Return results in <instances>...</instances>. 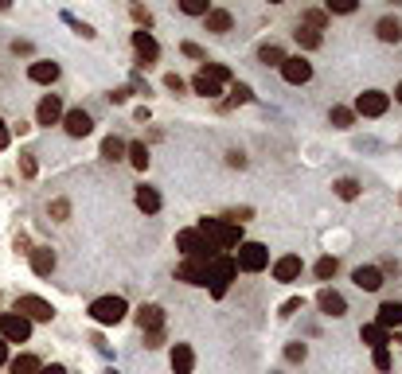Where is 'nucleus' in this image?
<instances>
[{
	"label": "nucleus",
	"mask_w": 402,
	"mask_h": 374,
	"mask_svg": "<svg viewBox=\"0 0 402 374\" xmlns=\"http://www.w3.org/2000/svg\"><path fill=\"white\" fill-rule=\"evenodd\" d=\"M196 230H199V234H203L215 249H234V246L242 242V227H238V222H227V219H203Z\"/></svg>",
	"instance_id": "obj_1"
},
{
	"label": "nucleus",
	"mask_w": 402,
	"mask_h": 374,
	"mask_svg": "<svg viewBox=\"0 0 402 374\" xmlns=\"http://www.w3.org/2000/svg\"><path fill=\"white\" fill-rule=\"evenodd\" d=\"M234 273H238L234 257H227V254L211 257V265H207V285H211V296H215V301H223V296H227V289H231Z\"/></svg>",
	"instance_id": "obj_2"
},
{
	"label": "nucleus",
	"mask_w": 402,
	"mask_h": 374,
	"mask_svg": "<svg viewBox=\"0 0 402 374\" xmlns=\"http://www.w3.org/2000/svg\"><path fill=\"white\" fill-rule=\"evenodd\" d=\"M234 265H238L242 273H262L266 265H270V249L262 242H238L234 249Z\"/></svg>",
	"instance_id": "obj_3"
},
{
	"label": "nucleus",
	"mask_w": 402,
	"mask_h": 374,
	"mask_svg": "<svg viewBox=\"0 0 402 374\" xmlns=\"http://www.w3.org/2000/svg\"><path fill=\"white\" fill-rule=\"evenodd\" d=\"M176 249H180L184 257H207V261H211V257H219V249L207 242L196 227H188V230H180V234H176Z\"/></svg>",
	"instance_id": "obj_4"
},
{
	"label": "nucleus",
	"mask_w": 402,
	"mask_h": 374,
	"mask_svg": "<svg viewBox=\"0 0 402 374\" xmlns=\"http://www.w3.org/2000/svg\"><path fill=\"white\" fill-rule=\"evenodd\" d=\"M125 312H129L125 296H98V301L90 304V316H94V323H121Z\"/></svg>",
	"instance_id": "obj_5"
},
{
	"label": "nucleus",
	"mask_w": 402,
	"mask_h": 374,
	"mask_svg": "<svg viewBox=\"0 0 402 374\" xmlns=\"http://www.w3.org/2000/svg\"><path fill=\"white\" fill-rule=\"evenodd\" d=\"M31 336V320L20 312H0V339L4 343H28Z\"/></svg>",
	"instance_id": "obj_6"
},
{
	"label": "nucleus",
	"mask_w": 402,
	"mask_h": 374,
	"mask_svg": "<svg viewBox=\"0 0 402 374\" xmlns=\"http://www.w3.org/2000/svg\"><path fill=\"white\" fill-rule=\"evenodd\" d=\"M387 110H391V98L383 90H363L356 98V113H363V118H383Z\"/></svg>",
	"instance_id": "obj_7"
},
{
	"label": "nucleus",
	"mask_w": 402,
	"mask_h": 374,
	"mask_svg": "<svg viewBox=\"0 0 402 374\" xmlns=\"http://www.w3.org/2000/svg\"><path fill=\"white\" fill-rule=\"evenodd\" d=\"M16 312L28 316V320H39V323H51L55 320V308L44 301V296H20V301H16Z\"/></svg>",
	"instance_id": "obj_8"
},
{
	"label": "nucleus",
	"mask_w": 402,
	"mask_h": 374,
	"mask_svg": "<svg viewBox=\"0 0 402 374\" xmlns=\"http://www.w3.org/2000/svg\"><path fill=\"white\" fill-rule=\"evenodd\" d=\"M207 257H184L180 269H176V281H184V285H207Z\"/></svg>",
	"instance_id": "obj_9"
},
{
	"label": "nucleus",
	"mask_w": 402,
	"mask_h": 374,
	"mask_svg": "<svg viewBox=\"0 0 402 374\" xmlns=\"http://www.w3.org/2000/svg\"><path fill=\"white\" fill-rule=\"evenodd\" d=\"M281 78L289 82V86H305L308 78H313V63L308 59H301V55H286V63H281Z\"/></svg>",
	"instance_id": "obj_10"
},
{
	"label": "nucleus",
	"mask_w": 402,
	"mask_h": 374,
	"mask_svg": "<svg viewBox=\"0 0 402 374\" xmlns=\"http://www.w3.org/2000/svg\"><path fill=\"white\" fill-rule=\"evenodd\" d=\"M301 269H305V265H301V257L297 254H286V257H278V261H273V281L293 285V281L301 277Z\"/></svg>",
	"instance_id": "obj_11"
},
{
	"label": "nucleus",
	"mask_w": 402,
	"mask_h": 374,
	"mask_svg": "<svg viewBox=\"0 0 402 374\" xmlns=\"http://www.w3.org/2000/svg\"><path fill=\"white\" fill-rule=\"evenodd\" d=\"M63 129L71 133V137H90V133H94V118H90L86 110H71V113H63Z\"/></svg>",
	"instance_id": "obj_12"
},
{
	"label": "nucleus",
	"mask_w": 402,
	"mask_h": 374,
	"mask_svg": "<svg viewBox=\"0 0 402 374\" xmlns=\"http://www.w3.org/2000/svg\"><path fill=\"white\" fill-rule=\"evenodd\" d=\"M316 304H321V312L332 316V320H340V316L348 312V301L336 293V289H321V293H316Z\"/></svg>",
	"instance_id": "obj_13"
},
{
	"label": "nucleus",
	"mask_w": 402,
	"mask_h": 374,
	"mask_svg": "<svg viewBox=\"0 0 402 374\" xmlns=\"http://www.w3.org/2000/svg\"><path fill=\"white\" fill-rule=\"evenodd\" d=\"M133 51H137L145 63H156V59H161V43H156V39L149 36L145 28H141V31H133Z\"/></svg>",
	"instance_id": "obj_14"
},
{
	"label": "nucleus",
	"mask_w": 402,
	"mask_h": 374,
	"mask_svg": "<svg viewBox=\"0 0 402 374\" xmlns=\"http://www.w3.org/2000/svg\"><path fill=\"white\" fill-rule=\"evenodd\" d=\"M351 281H356L363 293H379L383 289V273H379V265H359L356 273H351Z\"/></svg>",
	"instance_id": "obj_15"
},
{
	"label": "nucleus",
	"mask_w": 402,
	"mask_h": 374,
	"mask_svg": "<svg viewBox=\"0 0 402 374\" xmlns=\"http://www.w3.org/2000/svg\"><path fill=\"white\" fill-rule=\"evenodd\" d=\"M28 78L39 82V86H51V82L59 78V63H51V59H36V63L28 66Z\"/></svg>",
	"instance_id": "obj_16"
},
{
	"label": "nucleus",
	"mask_w": 402,
	"mask_h": 374,
	"mask_svg": "<svg viewBox=\"0 0 402 374\" xmlns=\"http://www.w3.org/2000/svg\"><path fill=\"white\" fill-rule=\"evenodd\" d=\"M137 323H141V331H164V308L161 304H145V308L137 312Z\"/></svg>",
	"instance_id": "obj_17"
},
{
	"label": "nucleus",
	"mask_w": 402,
	"mask_h": 374,
	"mask_svg": "<svg viewBox=\"0 0 402 374\" xmlns=\"http://www.w3.org/2000/svg\"><path fill=\"white\" fill-rule=\"evenodd\" d=\"M191 90H196V94H203V98H219V94H223V82L203 66V71H199L196 78H191Z\"/></svg>",
	"instance_id": "obj_18"
},
{
	"label": "nucleus",
	"mask_w": 402,
	"mask_h": 374,
	"mask_svg": "<svg viewBox=\"0 0 402 374\" xmlns=\"http://www.w3.org/2000/svg\"><path fill=\"white\" fill-rule=\"evenodd\" d=\"M36 121H39V125H55V121H63V102H59L55 94H47L44 102H39V110H36Z\"/></svg>",
	"instance_id": "obj_19"
},
{
	"label": "nucleus",
	"mask_w": 402,
	"mask_h": 374,
	"mask_svg": "<svg viewBox=\"0 0 402 374\" xmlns=\"http://www.w3.org/2000/svg\"><path fill=\"white\" fill-rule=\"evenodd\" d=\"M191 367H196V351L188 343H176L172 347V374H191Z\"/></svg>",
	"instance_id": "obj_20"
},
{
	"label": "nucleus",
	"mask_w": 402,
	"mask_h": 374,
	"mask_svg": "<svg viewBox=\"0 0 402 374\" xmlns=\"http://www.w3.org/2000/svg\"><path fill=\"white\" fill-rule=\"evenodd\" d=\"M375 323H379V328H402V304L398 301H383L379 304V320H375Z\"/></svg>",
	"instance_id": "obj_21"
},
{
	"label": "nucleus",
	"mask_w": 402,
	"mask_h": 374,
	"mask_svg": "<svg viewBox=\"0 0 402 374\" xmlns=\"http://www.w3.org/2000/svg\"><path fill=\"white\" fill-rule=\"evenodd\" d=\"M31 254V269L39 273V277H47V273L55 269V249H47V246H36V249H28Z\"/></svg>",
	"instance_id": "obj_22"
},
{
	"label": "nucleus",
	"mask_w": 402,
	"mask_h": 374,
	"mask_svg": "<svg viewBox=\"0 0 402 374\" xmlns=\"http://www.w3.org/2000/svg\"><path fill=\"white\" fill-rule=\"evenodd\" d=\"M359 339H363L367 347H387L391 343V331L379 328V323H363V328H359Z\"/></svg>",
	"instance_id": "obj_23"
},
{
	"label": "nucleus",
	"mask_w": 402,
	"mask_h": 374,
	"mask_svg": "<svg viewBox=\"0 0 402 374\" xmlns=\"http://www.w3.org/2000/svg\"><path fill=\"white\" fill-rule=\"evenodd\" d=\"M137 207L145 214H156V211H161V191H156V187H137Z\"/></svg>",
	"instance_id": "obj_24"
},
{
	"label": "nucleus",
	"mask_w": 402,
	"mask_h": 374,
	"mask_svg": "<svg viewBox=\"0 0 402 374\" xmlns=\"http://www.w3.org/2000/svg\"><path fill=\"white\" fill-rule=\"evenodd\" d=\"M207 31H215V36H223V31H231V12H223V8H211V12L203 16Z\"/></svg>",
	"instance_id": "obj_25"
},
{
	"label": "nucleus",
	"mask_w": 402,
	"mask_h": 374,
	"mask_svg": "<svg viewBox=\"0 0 402 374\" xmlns=\"http://www.w3.org/2000/svg\"><path fill=\"white\" fill-rule=\"evenodd\" d=\"M375 36H379L383 43H398V39H402V24L387 16V20H379V24H375Z\"/></svg>",
	"instance_id": "obj_26"
},
{
	"label": "nucleus",
	"mask_w": 402,
	"mask_h": 374,
	"mask_svg": "<svg viewBox=\"0 0 402 374\" xmlns=\"http://www.w3.org/2000/svg\"><path fill=\"white\" fill-rule=\"evenodd\" d=\"M39 367H44V363H39L36 355H16V359L8 363V370H12V374H36Z\"/></svg>",
	"instance_id": "obj_27"
},
{
	"label": "nucleus",
	"mask_w": 402,
	"mask_h": 374,
	"mask_svg": "<svg viewBox=\"0 0 402 374\" xmlns=\"http://www.w3.org/2000/svg\"><path fill=\"white\" fill-rule=\"evenodd\" d=\"M258 59H262L266 66H281L286 63V51H281L278 43H266V47H258Z\"/></svg>",
	"instance_id": "obj_28"
},
{
	"label": "nucleus",
	"mask_w": 402,
	"mask_h": 374,
	"mask_svg": "<svg viewBox=\"0 0 402 374\" xmlns=\"http://www.w3.org/2000/svg\"><path fill=\"white\" fill-rule=\"evenodd\" d=\"M328 121L336 125V129H351V125H356V110H344V105H332Z\"/></svg>",
	"instance_id": "obj_29"
},
{
	"label": "nucleus",
	"mask_w": 402,
	"mask_h": 374,
	"mask_svg": "<svg viewBox=\"0 0 402 374\" xmlns=\"http://www.w3.org/2000/svg\"><path fill=\"white\" fill-rule=\"evenodd\" d=\"M125 152H129L133 168H141V172H145V168H149V148H145V145H141V140H133V145H125Z\"/></svg>",
	"instance_id": "obj_30"
},
{
	"label": "nucleus",
	"mask_w": 402,
	"mask_h": 374,
	"mask_svg": "<svg viewBox=\"0 0 402 374\" xmlns=\"http://www.w3.org/2000/svg\"><path fill=\"white\" fill-rule=\"evenodd\" d=\"M102 156H106V160H121V156H125V140L121 137H106L102 140Z\"/></svg>",
	"instance_id": "obj_31"
},
{
	"label": "nucleus",
	"mask_w": 402,
	"mask_h": 374,
	"mask_svg": "<svg viewBox=\"0 0 402 374\" xmlns=\"http://www.w3.org/2000/svg\"><path fill=\"white\" fill-rule=\"evenodd\" d=\"M246 102H254V90H250L246 82H234V86H231V102H227V105H246Z\"/></svg>",
	"instance_id": "obj_32"
},
{
	"label": "nucleus",
	"mask_w": 402,
	"mask_h": 374,
	"mask_svg": "<svg viewBox=\"0 0 402 374\" xmlns=\"http://www.w3.org/2000/svg\"><path fill=\"white\" fill-rule=\"evenodd\" d=\"M297 43L305 47V51H316V47H321V31H313V28H297Z\"/></svg>",
	"instance_id": "obj_33"
},
{
	"label": "nucleus",
	"mask_w": 402,
	"mask_h": 374,
	"mask_svg": "<svg viewBox=\"0 0 402 374\" xmlns=\"http://www.w3.org/2000/svg\"><path fill=\"white\" fill-rule=\"evenodd\" d=\"M180 12H188V16H207V12H211V0H180Z\"/></svg>",
	"instance_id": "obj_34"
},
{
	"label": "nucleus",
	"mask_w": 402,
	"mask_h": 374,
	"mask_svg": "<svg viewBox=\"0 0 402 374\" xmlns=\"http://www.w3.org/2000/svg\"><path fill=\"white\" fill-rule=\"evenodd\" d=\"M336 195H340V199H348V203H351V199L359 195V184H356V180H348V176H344V180H336Z\"/></svg>",
	"instance_id": "obj_35"
},
{
	"label": "nucleus",
	"mask_w": 402,
	"mask_h": 374,
	"mask_svg": "<svg viewBox=\"0 0 402 374\" xmlns=\"http://www.w3.org/2000/svg\"><path fill=\"white\" fill-rule=\"evenodd\" d=\"M316 277L321 281L336 277V257H321V261H316Z\"/></svg>",
	"instance_id": "obj_36"
},
{
	"label": "nucleus",
	"mask_w": 402,
	"mask_h": 374,
	"mask_svg": "<svg viewBox=\"0 0 402 374\" xmlns=\"http://www.w3.org/2000/svg\"><path fill=\"white\" fill-rule=\"evenodd\" d=\"M356 8H359V0H328V12H340V16L356 12Z\"/></svg>",
	"instance_id": "obj_37"
},
{
	"label": "nucleus",
	"mask_w": 402,
	"mask_h": 374,
	"mask_svg": "<svg viewBox=\"0 0 402 374\" xmlns=\"http://www.w3.org/2000/svg\"><path fill=\"white\" fill-rule=\"evenodd\" d=\"M305 355H308L305 343H289V347H286V359H289V363H305Z\"/></svg>",
	"instance_id": "obj_38"
},
{
	"label": "nucleus",
	"mask_w": 402,
	"mask_h": 374,
	"mask_svg": "<svg viewBox=\"0 0 402 374\" xmlns=\"http://www.w3.org/2000/svg\"><path fill=\"white\" fill-rule=\"evenodd\" d=\"M375 370H383V374L391 370V351L387 347H375Z\"/></svg>",
	"instance_id": "obj_39"
},
{
	"label": "nucleus",
	"mask_w": 402,
	"mask_h": 374,
	"mask_svg": "<svg viewBox=\"0 0 402 374\" xmlns=\"http://www.w3.org/2000/svg\"><path fill=\"white\" fill-rule=\"evenodd\" d=\"M324 24H328V20H324V12H305V24H301V28H313V31H321Z\"/></svg>",
	"instance_id": "obj_40"
},
{
	"label": "nucleus",
	"mask_w": 402,
	"mask_h": 374,
	"mask_svg": "<svg viewBox=\"0 0 402 374\" xmlns=\"http://www.w3.org/2000/svg\"><path fill=\"white\" fill-rule=\"evenodd\" d=\"M63 20H66V24H74V31H79L82 39H94V28H90V24H79L74 16H63Z\"/></svg>",
	"instance_id": "obj_41"
},
{
	"label": "nucleus",
	"mask_w": 402,
	"mask_h": 374,
	"mask_svg": "<svg viewBox=\"0 0 402 374\" xmlns=\"http://www.w3.org/2000/svg\"><path fill=\"white\" fill-rule=\"evenodd\" d=\"M207 66V71H211L215 74V78H219V82H231V71H227V66H223V63H203Z\"/></svg>",
	"instance_id": "obj_42"
},
{
	"label": "nucleus",
	"mask_w": 402,
	"mask_h": 374,
	"mask_svg": "<svg viewBox=\"0 0 402 374\" xmlns=\"http://www.w3.org/2000/svg\"><path fill=\"white\" fill-rule=\"evenodd\" d=\"M51 214H55V219H66V214H71V203H66V199H55V203H51Z\"/></svg>",
	"instance_id": "obj_43"
},
{
	"label": "nucleus",
	"mask_w": 402,
	"mask_h": 374,
	"mask_svg": "<svg viewBox=\"0 0 402 374\" xmlns=\"http://www.w3.org/2000/svg\"><path fill=\"white\" fill-rule=\"evenodd\" d=\"M133 20H137L141 28H149V24H153V16H149L145 8H141V4H133Z\"/></svg>",
	"instance_id": "obj_44"
},
{
	"label": "nucleus",
	"mask_w": 402,
	"mask_h": 374,
	"mask_svg": "<svg viewBox=\"0 0 402 374\" xmlns=\"http://www.w3.org/2000/svg\"><path fill=\"white\" fill-rule=\"evenodd\" d=\"M301 304H305V301H301V296H293V301H286V304H281V316L289 320L293 312H301Z\"/></svg>",
	"instance_id": "obj_45"
},
{
	"label": "nucleus",
	"mask_w": 402,
	"mask_h": 374,
	"mask_svg": "<svg viewBox=\"0 0 402 374\" xmlns=\"http://www.w3.org/2000/svg\"><path fill=\"white\" fill-rule=\"evenodd\" d=\"M20 172L24 176H36V160H31V156H20Z\"/></svg>",
	"instance_id": "obj_46"
},
{
	"label": "nucleus",
	"mask_w": 402,
	"mask_h": 374,
	"mask_svg": "<svg viewBox=\"0 0 402 374\" xmlns=\"http://www.w3.org/2000/svg\"><path fill=\"white\" fill-rule=\"evenodd\" d=\"M164 343V331H149L145 336V347H161Z\"/></svg>",
	"instance_id": "obj_47"
},
{
	"label": "nucleus",
	"mask_w": 402,
	"mask_h": 374,
	"mask_svg": "<svg viewBox=\"0 0 402 374\" xmlns=\"http://www.w3.org/2000/svg\"><path fill=\"white\" fill-rule=\"evenodd\" d=\"M164 86H169V90H176V94H180V90H184V78H180V74H169V78H164Z\"/></svg>",
	"instance_id": "obj_48"
},
{
	"label": "nucleus",
	"mask_w": 402,
	"mask_h": 374,
	"mask_svg": "<svg viewBox=\"0 0 402 374\" xmlns=\"http://www.w3.org/2000/svg\"><path fill=\"white\" fill-rule=\"evenodd\" d=\"M184 55H188V59H203V47H196V43H184Z\"/></svg>",
	"instance_id": "obj_49"
},
{
	"label": "nucleus",
	"mask_w": 402,
	"mask_h": 374,
	"mask_svg": "<svg viewBox=\"0 0 402 374\" xmlns=\"http://www.w3.org/2000/svg\"><path fill=\"white\" fill-rule=\"evenodd\" d=\"M8 140H12V129H8L4 121H0V152H4V148H8Z\"/></svg>",
	"instance_id": "obj_50"
},
{
	"label": "nucleus",
	"mask_w": 402,
	"mask_h": 374,
	"mask_svg": "<svg viewBox=\"0 0 402 374\" xmlns=\"http://www.w3.org/2000/svg\"><path fill=\"white\" fill-rule=\"evenodd\" d=\"M12 51H16V55H31V43H28V39H16Z\"/></svg>",
	"instance_id": "obj_51"
},
{
	"label": "nucleus",
	"mask_w": 402,
	"mask_h": 374,
	"mask_svg": "<svg viewBox=\"0 0 402 374\" xmlns=\"http://www.w3.org/2000/svg\"><path fill=\"white\" fill-rule=\"evenodd\" d=\"M36 374H66V367H59V363H51V367H39Z\"/></svg>",
	"instance_id": "obj_52"
},
{
	"label": "nucleus",
	"mask_w": 402,
	"mask_h": 374,
	"mask_svg": "<svg viewBox=\"0 0 402 374\" xmlns=\"http://www.w3.org/2000/svg\"><path fill=\"white\" fill-rule=\"evenodd\" d=\"M125 98H129V90H125V86H121V90H114V94H110V102H117V105H121V102H125Z\"/></svg>",
	"instance_id": "obj_53"
},
{
	"label": "nucleus",
	"mask_w": 402,
	"mask_h": 374,
	"mask_svg": "<svg viewBox=\"0 0 402 374\" xmlns=\"http://www.w3.org/2000/svg\"><path fill=\"white\" fill-rule=\"evenodd\" d=\"M4 363H8V343L0 339V367H4Z\"/></svg>",
	"instance_id": "obj_54"
},
{
	"label": "nucleus",
	"mask_w": 402,
	"mask_h": 374,
	"mask_svg": "<svg viewBox=\"0 0 402 374\" xmlns=\"http://www.w3.org/2000/svg\"><path fill=\"white\" fill-rule=\"evenodd\" d=\"M8 8H12V0H0V12H8Z\"/></svg>",
	"instance_id": "obj_55"
},
{
	"label": "nucleus",
	"mask_w": 402,
	"mask_h": 374,
	"mask_svg": "<svg viewBox=\"0 0 402 374\" xmlns=\"http://www.w3.org/2000/svg\"><path fill=\"white\" fill-rule=\"evenodd\" d=\"M395 102H402V82H398V86H395Z\"/></svg>",
	"instance_id": "obj_56"
},
{
	"label": "nucleus",
	"mask_w": 402,
	"mask_h": 374,
	"mask_svg": "<svg viewBox=\"0 0 402 374\" xmlns=\"http://www.w3.org/2000/svg\"><path fill=\"white\" fill-rule=\"evenodd\" d=\"M391 4H402V0H391Z\"/></svg>",
	"instance_id": "obj_57"
},
{
	"label": "nucleus",
	"mask_w": 402,
	"mask_h": 374,
	"mask_svg": "<svg viewBox=\"0 0 402 374\" xmlns=\"http://www.w3.org/2000/svg\"><path fill=\"white\" fill-rule=\"evenodd\" d=\"M270 4H281V0H270Z\"/></svg>",
	"instance_id": "obj_58"
},
{
	"label": "nucleus",
	"mask_w": 402,
	"mask_h": 374,
	"mask_svg": "<svg viewBox=\"0 0 402 374\" xmlns=\"http://www.w3.org/2000/svg\"><path fill=\"white\" fill-rule=\"evenodd\" d=\"M110 374H117V370H110Z\"/></svg>",
	"instance_id": "obj_59"
}]
</instances>
